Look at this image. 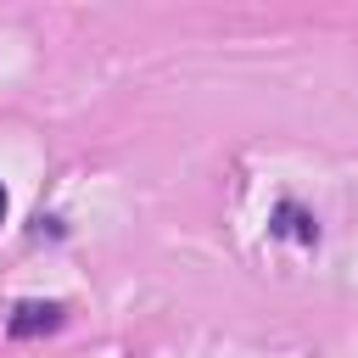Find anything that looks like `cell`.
<instances>
[{"label":"cell","instance_id":"3957f363","mask_svg":"<svg viewBox=\"0 0 358 358\" xmlns=\"http://www.w3.org/2000/svg\"><path fill=\"white\" fill-rule=\"evenodd\" d=\"M0 218H6V185H0Z\"/></svg>","mask_w":358,"mask_h":358},{"label":"cell","instance_id":"7a4b0ae2","mask_svg":"<svg viewBox=\"0 0 358 358\" xmlns=\"http://www.w3.org/2000/svg\"><path fill=\"white\" fill-rule=\"evenodd\" d=\"M280 235H291V241H313L319 229H313V218H308V213H296V207H280Z\"/></svg>","mask_w":358,"mask_h":358},{"label":"cell","instance_id":"6da1fadb","mask_svg":"<svg viewBox=\"0 0 358 358\" xmlns=\"http://www.w3.org/2000/svg\"><path fill=\"white\" fill-rule=\"evenodd\" d=\"M62 319H67L62 302H17V308L6 313V330L28 341V336H50V330H62Z\"/></svg>","mask_w":358,"mask_h":358}]
</instances>
